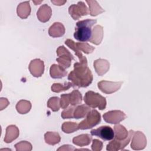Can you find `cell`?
I'll use <instances>...</instances> for the list:
<instances>
[{
    "label": "cell",
    "instance_id": "obj_1",
    "mask_svg": "<svg viewBox=\"0 0 151 151\" xmlns=\"http://www.w3.org/2000/svg\"><path fill=\"white\" fill-rule=\"evenodd\" d=\"M68 79L73 84V87H87L93 81V76L87 64L75 63L74 70L68 76Z\"/></svg>",
    "mask_w": 151,
    "mask_h": 151
},
{
    "label": "cell",
    "instance_id": "obj_2",
    "mask_svg": "<svg viewBox=\"0 0 151 151\" xmlns=\"http://www.w3.org/2000/svg\"><path fill=\"white\" fill-rule=\"evenodd\" d=\"M96 19H87L79 21L76 23V28L74 33V37L80 42L89 41L91 37V27L96 24Z\"/></svg>",
    "mask_w": 151,
    "mask_h": 151
},
{
    "label": "cell",
    "instance_id": "obj_3",
    "mask_svg": "<svg viewBox=\"0 0 151 151\" xmlns=\"http://www.w3.org/2000/svg\"><path fill=\"white\" fill-rule=\"evenodd\" d=\"M84 101L86 104L90 107H97L101 110L106 109L107 104L106 97L93 91H88L85 94Z\"/></svg>",
    "mask_w": 151,
    "mask_h": 151
},
{
    "label": "cell",
    "instance_id": "obj_4",
    "mask_svg": "<svg viewBox=\"0 0 151 151\" xmlns=\"http://www.w3.org/2000/svg\"><path fill=\"white\" fill-rule=\"evenodd\" d=\"M82 102V95L78 90H74L68 94H63L61 95L60 101V106L62 109H66L68 105L72 106L81 104Z\"/></svg>",
    "mask_w": 151,
    "mask_h": 151
},
{
    "label": "cell",
    "instance_id": "obj_5",
    "mask_svg": "<svg viewBox=\"0 0 151 151\" xmlns=\"http://www.w3.org/2000/svg\"><path fill=\"white\" fill-rule=\"evenodd\" d=\"M101 122V116L97 110H91L86 115V117L78 124V129L86 130L91 129Z\"/></svg>",
    "mask_w": 151,
    "mask_h": 151
},
{
    "label": "cell",
    "instance_id": "obj_6",
    "mask_svg": "<svg viewBox=\"0 0 151 151\" xmlns=\"http://www.w3.org/2000/svg\"><path fill=\"white\" fill-rule=\"evenodd\" d=\"M56 52L58 57L56 58V61L59 65L65 69L69 68L71 65V61L74 60L73 55L63 45L58 47Z\"/></svg>",
    "mask_w": 151,
    "mask_h": 151
},
{
    "label": "cell",
    "instance_id": "obj_7",
    "mask_svg": "<svg viewBox=\"0 0 151 151\" xmlns=\"http://www.w3.org/2000/svg\"><path fill=\"white\" fill-rule=\"evenodd\" d=\"M68 12L74 20L78 19L82 16L90 14V11L85 4L82 1L78 2L77 4H73L68 8Z\"/></svg>",
    "mask_w": 151,
    "mask_h": 151
},
{
    "label": "cell",
    "instance_id": "obj_8",
    "mask_svg": "<svg viewBox=\"0 0 151 151\" xmlns=\"http://www.w3.org/2000/svg\"><path fill=\"white\" fill-rule=\"evenodd\" d=\"M90 133L91 135L97 136L105 141L111 140L114 136L113 129L109 126H102L97 129H93Z\"/></svg>",
    "mask_w": 151,
    "mask_h": 151
},
{
    "label": "cell",
    "instance_id": "obj_9",
    "mask_svg": "<svg viewBox=\"0 0 151 151\" xmlns=\"http://www.w3.org/2000/svg\"><path fill=\"white\" fill-rule=\"evenodd\" d=\"M123 81H110L102 80L97 83L98 88L104 93L111 94L118 91L122 86Z\"/></svg>",
    "mask_w": 151,
    "mask_h": 151
},
{
    "label": "cell",
    "instance_id": "obj_10",
    "mask_svg": "<svg viewBox=\"0 0 151 151\" xmlns=\"http://www.w3.org/2000/svg\"><path fill=\"white\" fill-rule=\"evenodd\" d=\"M126 114L121 110H111L103 115L104 120L110 124H119L126 118Z\"/></svg>",
    "mask_w": 151,
    "mask_h": 151
},
{
    "label": "cell",
    "instance_id": "obj_11",
    "mask_svg": "<svg viewBox=\"0 0 151 151\" xmlns=\"http://www.w3.org/2000/svg\"><path fill=\"white\" fill-rule=\"evenodd\" d=\"M131 148L135 150L144 149L147 145V140L145 135L140 131L134 132L132 136Z\"/></svg>",
    "mask_w": 151,
    "mask_h": 151
},
{
    "label": "cell",
    "instance_id": "obj_12",
    "mask_svg": "<svg viewBox=\"0 0 151 151\" xmlns=\"http://www.w3.org/2000/svg\"><path fill=\"white\" fill-rule=\"evenodd\" d=\"M129 133V134L128 137L124 140H119L113 138V140L107 145L106 150L109 151H116L123 149L129 143L134 131L130 130Z\"/></svg>",
    "mask_w": 151,
    "mask_h": 151
},
{
    "label": "cell",
    "instance_id": "obj_13",
    "mask_svg": "<svg viewBox=\"0 0 151 151\" xmlns=\"http://www.w3.org/2000/svg\"><path fill=\"white\" fill-rule=\"evenodd\" d=\"M28 68L30 73L35 77H41L44 71V64L43 61L36 58L31 60Z\"/></svg>",
    "mask_w": 151,
    "mask_h": 151
},
{
    "label": "cell",
    "instance_id": "obj_14",
    "mask_svg": "<svg viewBox=\"0 0 151 151\" xmlns=\"http://www.w3.org/2000/svg\"><path fill=\"white\" fill-rule=\"evenodd\" d=\"M93 65L96 73L100 76H102L106 74L110 68V64L109 61L101 58L95 60L94 61Z\"/></svg>",
    "mask_w": 151,
    "mask_h": 151
},
{
    "label": "cell",
    "instance_id": "obj_15",
    "mask_svg": "<svg viewBox=\"0 0 151 151\" xmlns=\"http://www.w3.org/2000/svg\"><path fill=\"white\" fill-rule=\"evenodd\" d=\"M52 15V10L47 4L41 5L37 12L38 20L42 22H46L49 21Z\"/></svg>",
    "mask_w": 151,
    "mask_h": 151
},
{
    "label": "cell",
    "instance_id": "obj_16",
    "mask_svg": "<svg viewBox=\"0 0 151 151\" xmlns=\"http://www.w3.org/2000/svg\"><path fill=\"white\" fill-rule=\"evenodd\" d=\"M103 38V28L100 25H97L94 26L92 29L91 37L89 40V42L95 45H99L101 43Z\"/></svg>",
    "mask_w": 151,
    "mask_h": 151
},
{
    "label": "cell",
    "instance_id": "obj_17",
    "mask_svg": "<svg viewBox=\"0 0 151 151\" xmlns=\"http://www.w3.org/2000/svg\"><path fill=\"white\" fill-rule=\"evenodd\" d=\"M65 27L62 23L54 22L48 29V34L53 38L62 37L65 33Z\"/></svg>",
    "mask_w": 151,
    "mask_h": 151
},
{
    "label": "cell",
    "instance_id": "obj_18",
    "mask_svg": "<svg viewBox=\"0 0 151 151\" xmlns=\"http://www.w3.org/2000/svg\"><path fill=\"white\" fill-rule=\"evenodd\" d=\"M19 131L15 125H9L6 129V133L4 138V142L9 143L17 139L19 136Z\"/></svg>",
    "mask_w": 151,
    "mask_h": 151
},
{
    "label": "cell",
    "instance_id": "obj_19",
    "mask_svg": "<svg viewBox=\"0 0 151 151\" xmlns=\"http://www.w3.org/2000/svg\"><path fill=\"white\" fill-rule=\"evenodd\" d=\"M17 13L21 19L27 18L31 13V6L29 1H25L20 3L17 8Z\"/></svg>",
    "mask_w": 151,
    "mask_h": 151
},
{
    "label": "cell",
    "instance_id": "obj_20",
    "mask_svg": "<svg viewBox=\"0 0 151 151\" xmlns=\"http://www.w3.org/2000/svg\"><path fill=\"white\" fill-rule=\"evenodd\" d=\"M50 74L52 78H61L67 74V71L61 66L54 64L50 67Z\"/></svg>",
    "mask_w": 151,
    "mask_h": 151
},
{
    "label": "cell",
    "instance_id": "obj_21",
    "mask_svg": "<svg viewBox=\"0 0 151 151\" xmlns=\"http://www.w3.org/2000/svg\"><path fill=\"white\" fill-rule=\"evenodd\" d=\"M114 139L119 140H124L129 136V133L122 124H117L114 127Z\"/></svg>",
    "mask_w": 151,
    "mask_h": 151
},
{
    "label": "cell",
    "instance_id": "obj_22",
    "mask_svg": "<svg viewBox=\"0 0 151 151\" xmlns=\"http://www.w3.org/2000/svg\"><path fill=\"white\" fill-rule=\"evenodd\" d=\"M92 140V137L89 134H82L73 139V143L78 146L88 145Z\"/></svg>",
    "mask_w": 151,
    "mask_h": 151
},
{
    "label": "cell",
    "instance_id": "obj_23",
    "mask_svg": "<svg viewBox=\"0 0 151 151\" xmlns=\"http://www.w3.org/2000/svg\"><path fill=\"white\" fill-rule=\"evenodd\" d=\"M86 2L89 6V11L90 14L91 16L95 17L97 16L103 12H104L105 11L100 6L97 1H86Z\"/></svg>",
    "mask_w": 151,
    "mask_h": 151
},
{
    "label": "cell",
    "instance_id": "obj_24",
    "mask_svg": "<svg viewBox=\"0 0 151 151\" xmlns=\"http://www.w3.org/2000/svg\"><path fill=\"white\" fill-rule=\"evenodd\" d=\"M91 110L89 106L85 104L78 106L75 107L73 112V117L76 119H79L86 116L87 113Z\"/></svg>",
    "mask_w": 151,
    "mask_h": 151
},
{
    "label": "cell",
    "instance_id": "obj_25",
    "mask_svg": "<svg viewBox=\"0 0 151 151\" xmlns=\"http://www.w3.org/2000/svg\"><path fill=\"white\" fill-rule=\"evenodd\" d=\"M44 140L46 143L50 145H55L60 142L61 137L57 132H48L44 134Z\"/></svg>",
    "mask_w": 151,
    "mask_h": 151
},
{
    "label": "cell",
    "instance_id": "obj_26",
    "mask_svg": "<svg viewBox=\"0 0 151 151\" xmlns=\"http://www.w3.org/2000/svg\"><path fill=\"white\" fill-rule=\"evenodd\" d=\"M31 109V104L30 101L25 100L19 101L16 105V109L20 114H26Z\"/></svg>",
    "mask_w": 151,
    "mask_h": 151
},
{
    "label": "cell",
    "instance_id": "obj_27",
    "mask_svg": "<svg viewBox=\"0 0 151 151\" xmlns=\"http://www.w3.org/2000/svg\"><path fill=\"white\" fill-rule=\"evenodd\" d=\"M74 42L70 39H67V40L65 41V44L72 50H73L76 54V55L78 57V59L80 60V63H84V64H87V58L83 55L81 51L78 50L77 49L74 44Z\"/></svg>",
    "mask_w": 151,
    "mask_h": 151
},
{
    "label": "cell",
    "instance_id": "obj_28",
    "mask_svg": "<svg viewBox=\"0 0 151 151\" xmlns=\"http://www.w3.org/2000/svg\"><path fill=\"white\" fill-rule=\"evenodd\" d=\"M73 87L71 82H65L64 84L54 83L51 87V91L54 93H60L68 90L70 87Z\"/></svg>",
    "mask_w": 151,
    "mask_h": 151
},
{
    "label": "cell",
    "instance_id": "obj_29",
    "mask_svg": "<svg viewBox=\"0 0 151 151\" xmlns=\"http://www.w3.org/2000/svg\"><path fill=\"white\" fill-rule=\"evenodd\" d=\"M75 47L78 50L83 51L85 54H88L92 53L95 50V48L86 42H75L74 43Z\"/></svg>",
    "mask_w": 151,
    "mask_h": 151
},
{
    "label": "cell",
    "instance_id": "obj_30",
    "mask_svg": "<svg viewBox=\"0 0 151 151\" xmlns=\"http://www.w3.org/2000/svg\"><path fill=\"white\" fill-rule=\"evenodd\" d=\"M62 130L65 133H73L75 131L78 130V124L75 122H64L61 126Z\"/></svg>",
    "mask_w": 151,
    "mask_h": 151
},
{
    "label": "cell",
    "instance_id": "obj_31",
    "mask_svg": "<svg viewBox=\"0 0 151 151\" xmlns=\"http://www.w3.org/2000/svg\"><path fill=\"white\" fill-rule=\"evenodd\" d=\"M60 99L58 97H50L47 102V106L53 111H57L60 110L61 106L60 103Z\"/></svg>",
    "mask_w": 151,
    "mask_h": 151
},
{
    "label": "cell",
    "instance_id": "obj_32",
    "mask_svg": "<svg viewBox=\"0 0 151 151\" xmlns=\"http://www.w3.org/2000/svg\"><path fill=\"white\" fill-rule=\"evenodd\" d=\"M17 151H30L32 150V145L27 141H21L15 145Z\"/></svg>",
    "mask_w": 151,
    "mask_h": 151
},
{
    "label": "cell",
    "instance_id": "obj_33",
    "mask_svg": "<svg viewBox=\"0 0 151 151\" xmlns=\"http://www.w3.org/2000/svg\"><path fill=\"white\" fill-rule=\"evenodd\" d=\"M75 107L74 106H70L65 109L61 113V117L63 119H73V112Z\"/></svg>",
    "mask_w": 151,
    "mask_h": 151
},
{
    "label": "cell",
    "instance_id": "obj_34",
    "mask_svg": "<svg viewBox=\"0 0 151 151\" xmlns=\"http://www.w3.org/2000/svg\"><path fill=\"white\" fill-rule=\"evenodd\" d=\"M103 148V143L98 139H94L91 145V149L94 151H100Z\"/></svg>",
    "mask_w": 151,
    "mask_h": 151
},
{
    "label": "cell",
    "instance_id": "obj_35",
    "mask_svg": "<svg viewBox=\"0 0 151 151\" xmlns=\"http://www.w3.org/2000/svg\"><path fill=\"white\" fill-rule=\"evenodd\" d=\"M0 103H1V109H0L1 110H2L6 108L8 106V104H9L7 99L4 98V97L1 98Z\"/></svg>",
    "mask_w": 151,
    "mask_h": 151
},
{
    "label": "cell",
    "instance_id": "obj_36",
    "mask_svg": "<svg viewBox=\"0 0 151 151\" xmlns=\"http://www.w3.org/2000/svg\"><path fill=\"white\" fill-rule=\"evenodd\" d=\"M76 150V149L74 147H73V146L71 145H63L62 146V147H60V148H58L57 149V150Z\"/></svg>",
    "mask_w": 151,
    "mask_h": 151
},
{
    "label": "cell",
    "instance_id": "obj_37",
    "mask_svg": "<svg viewBox=\"0 0 151 151\" xmlns=\"http://www.w3.org/2000/svg\"><path fill=\"white\" fill-rule=\"evenodd\" d=\"M51 2L52 4H54L55 5L61 6V5H64L67 2V1H52V0H51Z\"/></svg>",
    "mask_w": 151,
    "mask_h": 151
},
{
    "label": "cell",
    "instance_id": "obj_38",
    "mask_svg": "<svg viewBox=\"0 0 151 151\" xmlns=\"http://www.w3.org/2000/svg\"><path fill=\"white\" fill-rule=\"evenodd\" d=\"M42 2V1H40V2H37V1H33V2H34L35 5H37V3H38V4H40V3Z\"/></svg>",
    "mask_w": 151,
    "mask_h": 151
}]
</instances>
